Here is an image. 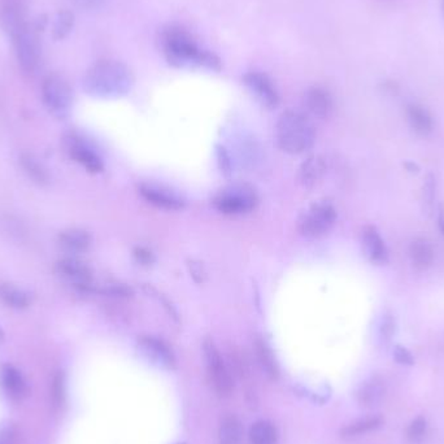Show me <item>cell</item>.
<instances>
[{"instance_id": "f1b7e54d", "label": "cell", "mask_w": 444, "mask_h": 444, "mask_svg": "<svg viewBox=\"0 0 444 444\" xmlns=\"http://www.w3.org/2000/svg\"><path fill=\"white\" fill-rule=\"evenodd\" d=\"M381 423H382V421H381V419H378V417L362 419V420L355 421V422L350 423L348 426H346L342 430V435L346 436V438L357 436V435H362V434H365V432L377 429Z\"/></svg>"}, {"instance_id": "cb8c5ba5", "label": "cell", "mask_w": 444, "mask_h": 444, "mask_svg": "<svg viewBox=\"0 0 444 444\" xmlns=\"http://www.w3.org/2000/svg\"><path fill=\"white\" fill-rule=\"evenodd\" d=\"M60 243L71 252H85L91 245V235L81 229H70L60 234Z\"/></svg>"}, {"instance_id": "e575fe53", "label": "cell", "mask_w": 444, "mask_h": 444, "mask_svg": "<svg viewBox=\"0 0 444 444\" xmlns=\"http://www.w3.org/2000/svg\"><path fill=\"white\" fill-rule=\"evenodd\" d=\"M134 257L137 258V261L140 263L142 265H151L152 263L155 261V257L150 249L144 248V247H137L134 249Z\"/></svg>"}, {"instance_id": "44dd1931", "label": "cell", "mask_w": 444, "mask_h": 444, "mask_svg": "<svg viewBox=\"0 0 444 444\" xmlns=\"http://www.w3.org/2000/svg\"><path fill=\"white\" fill-rule=\"evenodd\" d=\"M255 355L257 362L260 364L261 369L265 372L270 379H277L280 375V368L278 362L276 360V356L271 348L269 347L268 343L260 337L255 339Z\"/></svg>"}, {"instance_id": "83f0119b", "label": "cell", "mask_w": 444, "mask_h": 444, "mask_svg": "<svg viewBox=\"0 0 444 444\" xmlns=\"http://www.w3.org/2000/svg\"><path fill=\"white\" fill-rule=\"evenodd\" d=\"M74 26V16L70 11H60L52 26V36L56 41H61L69 35Z\"/></svg>"}, {"instance_id": "f546056e", "label": "cell", "mask_w": 444, "mask_h": 444, "mask_svg": "<svg viewBox=\"0 0 444 444\" xmlns=\"http://www.w3.org/2000/svg\"><path fill=\"white\" fill-rule=\"evenodd\" d=\"M51 392H52L54 406L58 407V408L63 407V404L65 401V378H64V374L61 373V372H58L55 375Z\"/></svg>"}, {"instance_id": "d4e9b609", "label": "cell", "mask_w": 444, "mask_h": 444, "mask_svg": "<svg viewBox=\"0 0 444 444\" xmlns=\"http://www.w3.org/2000/svg\"><path fill=\"white\" fill-rule=\"evenodd\" d=\"M277 438V429L269 421H257L249 429L251 444H276Z\"/></svg>"}, {"instance_id": "277c9868", "label": "cell", "mask_w": 444, "mask_h": 444, "mask_svg": "<svg viewBox=\"0 0 444 444\" xmlns=\"http://www.w3.org/2000/svg\"><path fill=\"white\" fill-rule=\"evenodd\" d=\"M212 203L223 214L236 216L255 210L258 204V195L254 187L247 184H235L219 191Z\"/></svg>"}, {"instance_id": "ba28073f", "label": "cell", "mask_w": 444, "mask_h": 444, "mask_svg": "<svg viewBox=\"0 0 444 444\" xmlns=\"http://www.w3.org/2000/svg\"><path fill=\"white\" fill-rule=\"evenodd\" d=\"M38 29L33 25H26L23 30L13 38L19 64L26 73L34 71L41 58V43Z\"/></svg>"}, {"instance_id": "484cf974", "label": "cell", "mask_w": 444, "mask_h": 444, "mask_svg": "<svg viewBox=\"0 0 444 444\" xmlns=\"http://www.w3.org/2000/svg\"><path fill=\"white\" fill-rule=\"evenodd\" d=\"M20 162H21L25 172L32 179H34L35 182L42 184V185L48 182L49 175H48L45 165L39 163L38 159L32 153H23L20 157Z\"/></svg>"}, {"instance_id": "74e56055", "label": "cell", "mask_w": 444, "mask_h": 444, "mask_svg": "<svg viewBox=\"0 0 444 444\" xmlns=\"http://www.w3.org/2000/svg\"><path fill=\"white\" fill-rule=\"evenodd\" d=\"M188 268H190V271L194 277V280L197 282H203L204 278H206V270H204V267L198 263V261H191L188 264Z\"/></svg>"}, {"instance_id": "7bdbcfd3", "label": "cell", "mask_w": 444, "mask_h": 444, "mask_svg": "<svg viewBox=\"0 0 444 444\" xmlns=\"http://www.w3.org/2000/svg\"><path fill=\"white\" fill-rule=\"evenodd\" d=\"M178 444H185V443H178Z\"/></svg>"}, {"instance_id": "4fadbf2b", "label": "cell", "mask_w": 444, "mask_h": 444, "mask_svg": "<svg viewBox=\"0 0 444 444\" xmlns=\"http://www.w3.org/2000/svg\"><path fill=\"white\" fill-rule=\"evenodd\" d=\"M304 108L307 116L313 117L317 120H326L333 115L334 100L330 93L322 87H311L304 95Z\"/></svg>"}, {"instance_id": "603a6c76", "label": "cell", "mask_w": 444, "mask_h": 444, "mask_svg": "<svg viewBox=\"0 0 444 444\" xmlns=\"http://www.w3.org/2000/svg\"><path fill=\"white\" fill-rule=\"evenodd\" d=\"M243 438V426L234 414H227L221 420L219 428V444H241Z\"/></svg>"}, {"instance_id": "f35d334b", "label": "cell", "mask_w": 444, "mask_h": 444, "mask_svg": "<svg viewBox=\"0 0 444 444\" xmlns=\"http://www.w3.org/2000/svg\"><path fill=\"white\" fill-rule=\"evenodd\" d=\"M76 7L82 10H93L96 7H100L105 0H70Z\"/></svg>"}, {"instance_id": "52a82bcc", "label": "cell", "mask_w": 444, "mask_h": 444, "mask_svg": "<svg viewBox=\"0 0 444 444\" xmlns=\"http://www.w3.org/2000/svg\"><path fill=\"white\" fill-rule=\"evenodd\" d=\"M42 96L48 111L58 117L64 118L69 115L73 95L68 82L60 76L47 77L42 86Z\"/></svg>"}, {"instance_id": "5b68a950", "label": "cell", "mask_w": 444, "mask_h": 444, "mask_svg": "<svg viewBox=\"0 0 444 444\" xmlns=\"http://www.w3.org/2000/svg\"><path fill=\"white\" fill-rule=\"evenodd\" d=\"M337 217V210L330 200H318L300 216L298 229L305 238H322L333 229Z\"/></svg>"}, {"instance_id": "6da1fadb", "label": "cell", "mask_w": 444, "mask_h": 444, "mask_svg": "<svg viewBox=\"0 0 444 444\" xmlns=\"http://www.w3.org/2000/svg\"><path fill=\"white\" fill-rule=\"evenodd\" d=\"M162 43L166 60L177 68L221 69L220 58L212 52L200 49L194 38L181 27L165 30Z\"/></svg>"}, {"instance_id": "9a60e30c", "label": "cell", "mask_w": 444, "mask_h": 444, "mask_svg": "<svg viewBox=\"0 0 444 444\" xmlns=\"http://www.w3.org/2000/svg\"><path fill=\"white\" fill-rule=\"evenodd\" d=\"M0 25L12 38L27 25L21 0H3L0 3Z\"/></svg>"}, {"instance_id": "2e32d148", "label": "cell", "mask_w": 444, "mask_h": 444, "mask_svg": "<svg viewBox=\"0 0 444 444\" xmlns=\"http://www.w3.org/2000/svg\"><path fill=\"white\" fill-rule=\"evenodd\" d=\"M0 382H1V387H3L4 392L7 394V397L13 401H21L27 395L29 390H27V385H26V381H25L23 374L20 373V370H17L12 365L1 366Z\"/></svg>"}, {"instance_id": "1f68e13d", "label": "cell", "mask_w": 444, "mask_h": 444, "mask_svg": "<svg viewBox=\"0 0 444 444\" xmlns=\"http://www.w3.org/2000/svg\"><path fill=\"white\" fill-rule=\"evenodd\" d=\"M379 333H381V338L385 342H390V339L392 338V335L395 333V318L392 317L391 313H386L382 317Z\"/></svg>"}, {"instance_id": "e0dca14e", "label": "cell", "mask_w": 444, "mask_h": 444, "mask_svg": "<svg viewBox=\"0 0 444 444\" xmlns=\"http://www.w3.org/2000/svg\"><path fill=\"white\" fill-rule=\"evenodd\" d=\"M326 169L325 159L320 155H313L302 164L299 169V179L305 188H313L321 182Z\"/></svg>"}, {"instance_id": "ac0fdd59", "label": "cell", "mask_w": 444, "mask_h": 444, "mask_svg": "<svg viewBox=\"0 0 444 444\" xmlns=\"http://www.w3.org/2000/svg\"><path fill=\"white\" fill-rule=\"evenodd\" d=\"M409 257L413 267L417 270H426L430 268L435 258V251L430 241L426 238H416L409 245Z\"/></svg>"}, {"instance_id": "30bf717a", "label": "cell", "mask_w": 444, "mask_h": 444, "mask_svg": "<svg viewBox=\"0 0 444 444\" xmlns=\"http://www.w3.org/2000/svg\"><path fill=\"white\" fill-rule=\"evenodd\" d=\"M245 87L256 98L257 102L268 109H274L280 104V96L268 76L257 71L247 73L243 77Z\"/></svg>"}, {"instance_id": "b9f144b4", "label": "cell", "mask_w": 444, "mask_h": 444, "mask_svg": "<svg viewBox=\"0 0 444 444\" xmlns=\"http://www.w3.org/2000/svg\"><path fill=\"white\" fill-rule=\"evenodd\" d=\"M443 10H444V0H443Z\"/></svg>"}, {"instance_id": "9c48e42d", "label": "cell", "mask_w": 444, "mask_h": 444, "mask_svg": "<svg viewBox=\"0 0 444 444\" xmlns=\"http://www.w3.org/2000/svg\"><path fill=\"white\" fill-rule=\"evenodd\" d=\"M138 190L142 198L147 203L155 206L156 208L179 210L185 207V200L169 187L152 184V182H144V184H140Z\"/></svg>"}, {"instance_id": "3957f363", "label": "cell", "mask_w": 444, "mask_h": 444, "mask_svg": "<svg viewBox=\"0 0 444 444\" xmlns=\"http://www.w3.org/2000/svg\"><path fill=\"white\" fill-rule=\"evenodd\" d=\"M276 140L282 151L289 155H300L313 147L315 126L307 115L296 111H286L277 121Z\"/></svg>"}, {"instance_id": "4316f807", "label": "cell", "mask_w": 444, "mask_h": 444, "mask_svg": "<svg viewBox=\"0 0 444 444\" xmlns=\"http://www.w3.org/2000/svg\"><path fill=\"white\" fill-rule=\"evenodd\" d=\"M0 299L3 300V303L7 304L11 308H16V309L26 308L30 303L27 293L23 291L21 289L12 286V285L0 286Z\"/></svg>"}, {"instance_id": "8d00e7d4", "label": "cell", "mask_w": 444, "mask_h": 444, "mask_svg": "<svg viewBox=\"0 0 444 444\" xmlns=\"http://www.w3.org/2000/svg\"><path fill=\"white\" fill-rule=\"evenodd\" d=\"M217 155H219V163L220 168L225 175L230 173V157L227 152L225 151L223 147H217Z\"/></svg>"}, {"instance_id": "ffe728a7", "label": "cell", "mask_w": 444, "mask_h": 444, "mask_svg": "<svg viewBox=\"0 0 444 444\" xmlns=\"http://www.w3.org/2000/svg\"><path fill=\"white\" fill-rule=\"evenodd\" d=\"M385 384L382 379L373 377L368 379L357 391V400L362 407L373 408L378 406L385 397Z\"/></svg>"}, {"instance_id": "60d3db41", "label": "cell", "mask_w": 444, "mask_h": 444, "mask_svg": "<svg viewBox=\"0 0 444 444\" xmlns=\"http://www.w3.org/2000/svg\"><path fill=\"white\" fill-rule=\"evenodd\" d=\"M406 168L408 169L409 172H419V166L412 162H408V163L404 164Z\"/></svg>"}, {"instance_id": "4dcf8cb0", "label": "cell", "mask_w": 444, "mask_h": 444, "mask_svg": "<svg viewBox=\"0 0 444 444\" xmlns=\"http://www.w3.org/2000/svg\"><path fill=\"white\" fill-rule=\"evenodd\" d=\"M435 177L429 173L428 177L425 178V184H423V192H422V198H423V203L426 206V208L429 210H432V204H434V199H435Z\"/></svg>"}, {"instance_id": "ab89813d", "label": "cell", "mask_w": 444, "mask_h": 444, "mask_svg": "<svg viewBox=\"0 0 444 444\" xmlns=\"http://www.w3.org/2000/svg\"><path fill=\"white\" fill-rule=\"evenodd\" d=\"M438 226H439V230H441V233L443 234L444 236V206H441V208H439Z\"/></svg>"}, {"instance_id": "d6986e66", "label": "cell", "mask_w": 444, "mask_h": 444, "mask_svg": "<svg viewBox=\"0 0 444 444\" xmlns=\"http://www.w3.org/2000/svg\"><path fill=\"white\" fill-rule=\"evenodd\" d=\"M69 151L73 159L82 164L89 172L99 173L103 170V162L99 155L82 140H73L70 143Z\"/></svg>"}, {"instance_id": "8992f818", "label": "cell", "mask_w": 444, "mask_h": 444, "mask_svg": "<svg viewBox=\"0 0 444 444\" xmlns=\"http://www.w3.org/2000/svg\"><path fill=\"white\" fill-rule=\"evenodd\" d=\"M203 353L207 368V375L210 385L219 397H229L233 391V377L223 362L221 353L210 338L204 339L203 342Z\"/></svg>"}, {"instance_id": "8fae6325", "label": "cell", "mask_w": 444, "mask_h": 444, "mask_svg": "<svg viewBox=\"0 0 444 444\" xmlns=\"http://www.w3.org/2000/svg\"><path fill=\"white\" fill-rule=\"evenodd\" d=\"M138 348L140 353L152 364L165 369L175 368V353L162 339L155 338L151 335H142L138 338Z\"/></svg>"}, {"instance_id": "5bb4252c", "label": "cell", "mask_w": 444, "mask_h": 444, "mask_svg": "<svg viewBox=\"0 0 444 444\" xmlns=\"http://www.w3.org/2000/svg\"><path fill=\"white\" fill-rule=\"evenodd\" d=\"M362 243L365 256L375 265H385L388 263V249L378 229L373 225H366L362 232Z\"/></svg>"}, {"instance_id": "d590c367", "label": "cell", "mask_w": 444, "mask_h": 444, "mask_svg": "<svg viewBox=\"0 0 444 444\" xmlns=\"http://www.w3.org/2000/svg\"><path fill=\"white\" fill-rule=\"evenodd\" d=\"M394 357H395V360L399 364H403V365H412L414 362L412 353L407 348H404L403 346H397L395 347Z\"/></svg>"}, {"instance_id": "7402d4cb", "label": "cell", "mask_w": 444, "mask_h": 444, "mask_svg": "<svg viewBox=\"0 0 444 444\" xmlns=\"http://www.w3.org/2000/svg\"><path fill=\"white\" fill-rule=\"evenodd\" d=\"M408 118L409 124L416 134L421 137H428L429 134H432L434 121L430 112L426 108L419 104L409 105Z\"/></svg>"}, {"instance_id": "7a4b0ae2", "label": "cell", "mask_w": 444, "mask_h": 444, "mask_svg": "<svg viewBox=\"0 0 444 444\" xmlns=\"http://www.w3.org/2000/svg\"><path fill=\"white\" fill-rule=\"evenodd\" d=\"M133 86L134 76L131 70L122 63L112 60L96 63L83 78L85 91L95 98H121L130 93Z\"/></svg>"}, {"instance_id": "836d02e7", "label": "cell", "mask_w": 444, "mask_h": 444, "mask_svg": "<svg viewBox=\"0 0 444 444\" xmlns=\"http://www.w3.org/2000/svg\"><path fill=\"white\" fill-rule=\"evenodd\" d=\"M426 432V421L423 419H417L413 421L409 426L408 436L412 442H419Z\"/></svg>"}, {"instance_id": "7c38bea8", "label": "cell", "mask_w": 444, "mask_h": 444, "mask_svg": "<svg viewBox=\"0 0 444 444\" xmlns=\"http://www.w3.org/2000/svg\"><path fill=\"white\" fill-rule=\"evenodd\" d=\"M58 274L82 291L93 290V277L91 269L85 263L76 258H64L58 261Z\"/></svg>"}, {"instance_id": "d6a6232c", "label": "cell", "mask_w": 444, "mask_h": 444, "mask_svg": "<svg viewBox=\"0 0 444 444\" xmlns=\"http://www.w3.org/2000/svg\"><path fill=\"white\" fill-rule=\"evenodd\" d=\"M0 444H19V432L13 425L0 426Z\"/></svg>"}]
</instances>
